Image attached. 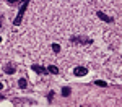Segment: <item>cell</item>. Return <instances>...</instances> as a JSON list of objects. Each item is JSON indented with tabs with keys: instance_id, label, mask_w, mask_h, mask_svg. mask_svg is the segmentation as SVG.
<instances>
[{
	"instance_id": "1",
	"label": "cell",
	"mask_w": 122,
	"mask_h": 107,
	"mask_svg": "<svg viewBox=\"0 0 122 107\" xmlns=\"http://www.w3.org/2000/svg\"><path fill=\"white\" fill-rule=\"evenodd\" d=\"M28 2H29V0H23V5H21V8H20V11H18V16L13 19V24H15V26H18L20 23H21V19H23V15H25L26 8H28Z\"/></svg>"
},
{
	"instance_id": "2",
	"label": "cell",
	"mask_w": 122,
	"mask_h": 107,
	"mask_svg": "<svg viewBox=\"0 0 122 107\" xmlns=\"http://www.w3.org/2000/svg\"><path fill=\"white\" fill-rule=\"evenodd\" d=\"M86 73H88V70L85 67H76L75 70H73V75H75V76H85Z\"/></svg>"
},
{
	"instance_id": "3",
	"label": "cell",
	"mask_w": 122,
	"mask_h": 107,
	"mask_svg": "<svg viewBox=\"0 0 122 107\" xmlns=\"http://www.w3.org/2000/svg\"><path fill=\"white\" fill-rule=\"evenodd\" d=\"M96 16H99V18L103 19V21H107V23H112V21H114V19L111 18V16H106L103 11H96Z\"/></svg>"
},
{
	"instance_id": "4",
	"label": "cell",
	"mask_w": 122,
	"mask_h": 107,
	"mask_svg": "<svg viewBox=\"0 0 122 107\" xmlns=\"http://www.w3.org/2000/svg\"><path fill=\"white\" fill-rule=\"evenodd\" d=\"M72 41H73V42H76V41H80L78 44H90V42H91L90 39H83V37H78V36H73V37H72Z\"/></svg>"
},
{
	"instance_id": "5",
	"label": "cell",
	"mask_w": 122,
	"mask_h": 107,
	"mask_svg": "<svg viewBox=\"0 0 122 107\" xmlns=\"http://www.w3.org/2000/svg\"><path fill=\"white\" fill-rule=\"evenodd\" d=\"M31 70L36 71V73H46V68L39 67V65H31Z\"/></svg>"
},
{
	"instance_id": "6",
	"label": "cell",
	"mask_w": 122,
	"mask_h": 107,
	"mask_svg": "<svg viewBox=\"0 0 122 107\" xmlns=\"http://www.w3.org/2000/svg\"><path fill=\"white\" fill-rule=\"evenodd\" d=\"M3 70H5V71H7L8 75H13V73H15V68H13V65H11V63L5 65V68H3Z\"/></svg>"
},
{
	"instance_id": "7",
	"label": "cell",
	"mask_w": 122,
	"mask_h": 107,
	"mask_svg": "<svg viewBox=\"0 0 122 107\" xmlns=\"http://www.w3.org/2000/svg\"><path fill=\"white\" fill-rule=\"evenodd\" d=\"M47 71H51L52 75H57V73H59V68H57L56 65H49V67H47Z\"/></svg>"
},
{
	"instance_id": "8",
	"label": "cell",
	"mask_w": 122,
	"mask_h": 107,
	"mask_svg": "<svg viewBox=\"0 0 122 107\" xmlns=\"http://www.w3.org/2000/svg\"><path fill=\"white\" fill-rule=\"evenodd\" d=\"M70 93H72V91H70V88H68V86L62 88V94H64V96H70Z\"/></svg>"
},
{
	"instance_id": "9",
	"label": "cell",
	"mask_w": 122,
	"mask_h": 107,
	"mask_svg": "<svg viewBox=\"0 0 122 107\" xmlns=\"http://www.w3.org/2000/svg\"><path fill=\"white\" fill-rule=\"evenodd\" d=\"M18 84H20L21 89H25V88H26V79H25V78H21V79L18 81Z\"/></svg>"
},
{
	"instance_id": "10",
	"label": "cell",
	"mask_w": 122,
	"mask_h": 107,
	"mask_svg": "<svg viewBox=\"0 0 122 107\" xmlns=\"http://www.w3.org/2000/svg\"><path fill=\"white\" fill-rule=\"evenodd\" d=\"M94 84H98V86H101V88H106V86H107V83H106V81H101V79L94 81Z\"/></svg>"
},
{
	"instance_id": "11",
	"label": "cell",
	"mask_w": 122,
	"mask_h": 107,
	"mask_svg": "<svg viewBox=\"0 0 122 107\" xmlns=\"http://www.w3.org/2000/svg\"><path fill=\"white\" fill-rule=\"evenodd\" d=\"M52 50L54 52H60V46L59 44H52Z\"/></svg>"
},
{
	"instance_id": "12",
	"label": "cell",
	"mask_w": 122,
	"mask_h": 107,
	"mask_svg": "<svg viewBox=\"0 0 122 107\" xmlns=\"http://www.w3.org/2000/svg\"><path fill=\"white\" fill-rule=\"evenodd\" d=\"M7 2H8V3H13V2H16V0H7Z\"/></svg>"
},
{
	"instance_id": "13",
	"label": "cell",
	"mask_w": 122,
	"mask_h": 107,
	"mask_svg": "<svg viewBox=\"0 0 122 107\" xmlns=\"http://www.w3.org/2000/svg\"><path fill=\"white\" fill-rule=\"evenodd\" d=\"M2 88H3V84H2V83H0V89H2Z\"/></svg>"
},
{
	"instance_id": "14",
	"label": "cell",
	"mask_w": 122,
	"mask_h": 107,
	"mask_svg": "<svg viewBox=\"0 0 122 107\" xmlns=\"http://www.w3.org/2000/svg\"><path fill=\"white\" fill-rule=\"evenodd\" d=\"M2 99H3V97H2V96H0V101H2Z\"/></svg>"
},
{
	"instance_id": "15",
	"label": "cell",
	"mask_w": 122,
	"mask_h": 107,
	"mask_svg": "<svg viewBox=\"0 0 122 107\" xmlns=\"http://www.w3.org/2000/svg\"><path fill=\"white\" fill-rule=\"evenodd\" d=\"M0 42H2V37H0Z\"/></svg>"
}]
</instances>
